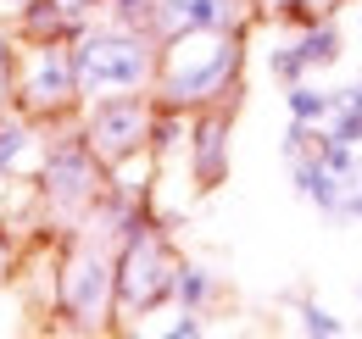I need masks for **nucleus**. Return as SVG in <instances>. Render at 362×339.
I'll return each instance as SVG.
<instances>
[{
  "mask_svg": "<svg viewBox=\"0 0 362 339\" xmlns=\"http://www.w3.org/2000/svg\"><path fill=\"white\" fill-rule=\"evenodd\" d=\"M245 34L251 23L240 28H184L173 40H162L156 56V106H173V112H206V106H240L245 95Z\"/></svg>",
  "mask_w": 362,
  "mask_h": 339,
  "instance_id": "f257e3e1",
  "label": "nucleus"
},
{
  "mask_svg": "<svg viewBox=\"0 0 362 339\" xmlns=\"http://www.w3.org/2000/svg\"><path fill=\"white\" fill-rule=\"evenodd\" d=\"M56 323L67 334L117 328V239L90 228V222L62 234V251H56Z\"/></svg>",
  "mask_w": 362,
  "mask_h": 339,
  "instance_id": "f03ea898",
  "label": "nucleus"
},
{
  "mask_svg": "<svg viewBox=\"0 0 362 339\" xmlns=\"http://www.w3.org/2000/svg\"><path fill=\"white\" fill-rule=\"evenodd\" d=\"M156 56H162V44L134 23H117L112 11H95L90 23L73 28V61H78V95L84 100L151 89L156 84Z\"/></svg>",
  "mask_w": 362,
  "mask_h": 339,
  "instance_id": "7ed1b4c3",
  "label": "nucleus"
},
{
  "mask_svg": "<svg viewBox=\"0 0 362 339\" xmlns=\"http://www.w3.org/2000/svg\"><path fill=\"white\" fill-rule=\"evenodd\" d=\"M106 162L84 145L78 123H62V133L45 139V162L34 172L40 184V212H45L50 234H73L84 217L95 212V201L106 195Z\"/></svg>",
  "mask_w": 362,
  "mask_h": 339,
  "instance_id": "20e7f679",
  "label": "nucleus"
},
{
  "mask_svg": "<svg viewBox=\"0 0 362 339\" xmlns=\"http://www.w3.org/2000/svg\"><path fill=\"white\" fill-rule=\"evenodd\" d=\"M17 112L34 123H78L84 95H78V61H73V34L62 40H23L17 44Z\"/></svg>",
  "mask_w": 362,
  "mask_h": 339,
  "instance_id": "39448f33",
  "label": "nucleus"
},
{
  "mask_svg": "<svg viewBox=\"0 0 362 339\" xmlns=\"http://www.w3.org/2000/svg\"><path fill=\"white\" fill-rule=\"evenodd\" d=\"M184 256L168 239V222L162 228H145L134 239L117 245V317H151L162 306H173V278H179Z\"/></svg>",
  "mask_w": 362,
  "mask_h": 339,
  "instance_id": "423d86ee",
  "label": "nucleus"
},
{
  "mask_svg": "<svg viewBox=\"0 0 362 339\" xmlns=\"http://www.w3.org/2000/svg\"><path fill=\"white\" fill-rule=\"evenodd\" d=\"M151 123H156V95L139 89V95H106V100H84L78 112V133L95 156L106 162V172L151 156Z\"/></svg>",
  "mask_w": 362,
  "mask_h": 339,
  "instance_id": "0eeeda50",
  "label": "nucleus"
},
{
  "mask_svg": "<svg viewBox=\"0 0 362 339\" xmlns=\"http://www.w3.org/2000/svg\"><path fill=\"white\" fill-rule=\"evenodd\" d=\"M228 128H234V106H206L189 112L184 128V156H189V184L206 195L228 178Z\"/></svg>",
  "mask_w": 362,
  "mask_h": 339,
  "instance_id": "6e6552de",
  "label": "nucleus"
},
{
  "mask_svg": "<svg viewBox=\"0 0 362 339\" xmlns=\"http://www.w3.org/2000/svg\"><path fill=\"white\" fill-rule=\"evenodd\" d=\"M251 23V0H156L151 40H173L184 28H240Z\"/></svg>",
  "mask_w": 362,
  "mask_h": 339,
  "instance_id": "1a4fd4ad",
  "label": "nucleus"
},
{
  "mask_svg": "<svg viewBox=\"0 0 362 339\" xmlns=\"http://www.w3.org/2000/svg\"><path fill=\"white\" fill-rule=\"evenodd\" d=\"M218 295H223V284H218L212 267H201V261H179V278H173V306H179V311H206Z\"/></svg>",
  "mask_w": 362,
  "mask_h": 339,
  "instance_id": "9d476101",
  "label": "nucleus"
},
{
  "mask_svg": "<svg viewBox=\"0 0 362 339\" xmlns=\"http://www.w3.org/2000/svg\"><path fill=\"white\" fill-rule=\"evenodd\" d=\"M296 44H301V61H307V73H323V67H334L340 61V28H334V17H317L313 28H296Z\"/></svg>",
  "mask_w": 362,
  "mask_h": 339,
  "instance_id": "9b49d317",
  "label": "nucleus"
},
{
  "mask_svg": "<svg viewBox=\"0 0 362 339\" xmlns=\"http://www.w3.org/2000/svg\"><path fill=\"white\" fill-rule=\"evenodd\" d=\"M73 34V23L62 17L56 0H23L17 6V40H62Z\"/></svg>",
  "mask_w": 362,
  "mask_h": 339,
  "instance_id": "f8f14e48",
  "label": "nucleus"
},
{
  "mask_svg": "<svg viewBox=\"0 0 362 339\" xmlns=\"http://www.w3.org/2000/svg\"><path fill=\"white\" fill-rule=\"evenodd\" d=\"M284 112L296 117V123H329V112H334V89H317V84H290L284 89Z\"/></svg>",
  "mask_w": 362,
  "mask_h": 339,
  "instance_id": "ddd939ff",
  "label": "nucleus"
},
{
  "mask_svg": "<svg viewBox=\"0 0 362 339\" xmlns=\"http://www.w3.org/2000/svg\"><path fill=\"white\" fill-rule=\"evenodd\" d=\"M17 23H0V112L17 106Z\"/></svg>",
  "mask_w": 362,
  "mask_h": 339,
  "instance_id": "4468645a",
  "label": "nucleus"
},
{
  "mask_svg": "<svg viewBox=\"0 0 362 339\" xmlns=\"http://www.w3.org/2000/svg\"><path fill=\"white\" fill-rule=\"evenodd\" d=\"M268 78H273L279 89H290V84H301V78H307V61H301V44H296V34H290L284 44H273V50H268Z\"/></svg>",
  "mask_w": 362,
  "mask_h": 339,
  "instance_id": "2eb2a0df",
  "label": "nucleus"
},
{
  "mask_svg": "<svg viewBox=\"0 0 362 339\" xmlns=\"http://www.w3.org/2000/svg\"><path fill=\"white\" fill-rule=\"evenodd\" d=\"M296 317H301V334H313V339H340V334H346V323H340L334 311H323L317 300H301Z\"/></svg>",
  "mask_w": 362,
  "mask_h": 339,
  "instance_id": "dca6fc26",
  "label": "nucleus"
},
{
  "mask_svg": "<svg viewBox=\"0 0 362 339\" xmlns=\"http://www.w3.org/2000/svg\"><path fill=\"white\" fill-rule=\"evenodd\" d=\"M329 133L334 139H346V145H362V106H351V100H340L334 95V112H329Z\"/></svg>",
  "mask_w": 362,
  "mask_h": 339,
  "instance_id": "f3484780",
  "label": "nucleus"
},
{
  "mask_svg": "<svg viewBox=\"0 0 362 339\" xmlns=\"http://www.w3.org/2000/svg\"><path fill=\"white\" fill-rule=\"evenodd\" d=\"M100 11H112L117 23H134V28H145V34H151V17H156V0H106Z\"/></svg>",
  "mask_w": 362,
  "mask_h": 339,
  "instance_id": "a211bd4d",
  "label": "nucleus"
},
{
  "mask_svg": "<svg viewBox=\"0 0 362 339\" xmlns=\"http://www.w3.org/2000/svg\"><path fill=\"white\" fill-rule=\"evenodd\" d=\"M201 317H206V311H184L179 323H168V339H201V334H206Z\"/></svg>",
  "mask_w": 362,
  "mask_h": 339,
  "instance_id": "6ab92c4d",
  "label": "nucleus"
},
{
  "mask_svg": "<svg viewBox=\"0 0 362 339\" xmlns=\"http://www.w3.org/2000/svg\"><path fill=\"white\" fill-rule=\"evenodd\" d=\"M56 6H62V17L78 28V23H90V17L100 11V6H106V0H56Z\"/></svg>",
  "mask_w": 362,
  "mask_h": 339,
  "instance_id": "aec40b11",
  "label": "nucleus"
},
{
  "mask_svg": "<svg viewBox=\"0 0 362 339\" xmlns=\"http://www.w3.org/2000/svg\"><path fill=\"white\" fill-rule=\"evenodd\" d=\"M0 6H23V0H0Z\"/></svg>",
  "mask_w": 362,
  "mask_h": 339,
  "instance_id": "412c9836",
  "label": "nucleus"
}]
</instances>
